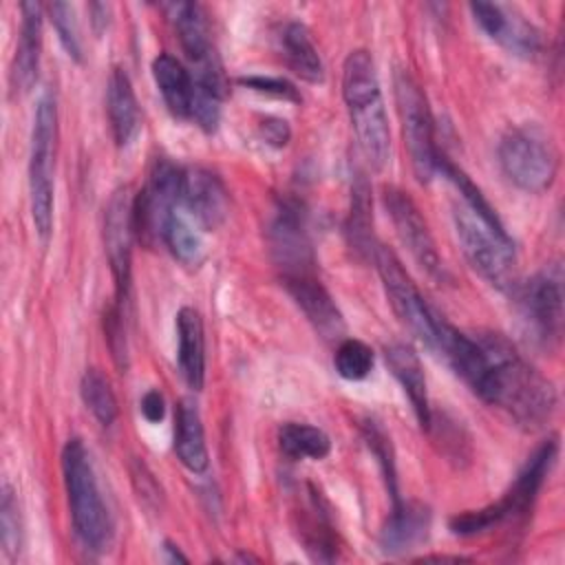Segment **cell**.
Masks as SVG:
<instances>
[{"label": "cell", "instance_id": "ab89813d", "mask_svg": "<svg viewBox=\"0 0 565 565\" xmlns=\"http://www.w3.org/2000/svg\"><path fill=\"white\" fill-rule=\"evenodd\" d=\"M132 481H135V486H141L139 488V492L143 494V499H148V501H159V497H161V492H159V486H157V481L152 479V475L148 472V468L143 466V463H139L137 466V470L132 472ZM139 494V497H141Z\"/></svg>", "mask_w": 565, "mask_h": 565}, {"label": "cell", "instance_id": "8d00e7d4", "mask_svg": "<svg viewBox=\"0 0 565 565\" xmlns=\"http://www.w3.org/2000/svg\"><path fill=\"white\" fill-rule=\"evenodd\" d=\"M243 86H247L254 93L260 95H271L285 102H300V95L296 90V86L282 77H269V75H245L238 79Z\"/></svg>", "mask_w": 565, "mask_h": 565}, {"label": "cell", "instance_id": "4dcf8cb0", "mask_svg": "<svg viewBox=\"0 0 565 565\" xmlns=\"http://www.w3.org/2000/svg\"><path fill=\"white\" fill-rule=\"evenodd\" d=\"M373 349L358 338H342L335 347L333 364L340 377L349 382L364 380L373 369Z\"/></svg>", "mask_w": 565, "mask_h": 565}, {"label": "cell", "instance_id": "6da1fadb", "mask_svg": "<svg viewBox=\"0 0 565 565\" xmlns=\"http://www.w3.org/2000/svg\"><path fill=\"white\" fill-rule=\"evenodd\" d=\"M483 366L472 382L486 404L505 411L525 430L543 428L556 411V388L543 377L510 340L499 333H481Z\"/></svg>", "mask_w": 565, "mask_h": 565}, {"label": "cell", "instance_id": "ac0fdd59", "mask_svg": "<svg viewBox=\"0 0 565 565\" xmlns=\"http://www.w3.org/2000/svg\"><path fill=\"white\" fill-rule=\"evenodd\" d=\"M294 302L300 307L305 318L311 322L316 333L327 340H342L344 335V318L333 302L331 294L324 289L320 278L313 274H300V276H289L280 278Z\"/></svg>", "mask_w": 565, "mask_h": 565}, {"label": "cell", "instance_id": "836d02e7", "mask_svg": "<svg viewBox=\"0 0 565 565\" xmlns=\"http://www.w3.org/2000/svg\"><path fill=\"white\" fill-rule=\"evenodd\" d=\"M49 15L68 57L75 62H82V38H79V26H77L73 7L68 2H51Z\"/></svg>", "mask_w": 565, "mask_h": 565}, {"label": "cell", "instance_id": "4fadbf2b", "mask_svg": "<svg viewBox=\"0 0 565 565\" xmlns=\"http://www.w3.org/2000/svg\"><path fill=\"white\" fill-rule=\"evenodd\" d=\"M267 243L280 278L313 274L316 256L305 223V210L294 199H282L267 227Z\"/></svg>", "mask_w": 565, "mask_h": 565}, {"label": "cell", "instance_id": "f35d334b", "mask_svg": "<svg viewBox=\"0 0 565 565\" xmlns=\"http://www.w3.org/2000/svg\"><path fill=\"white\" fill-rule=\"evenodd\" d=\"M141 415L150 422V424H159L166 415V402L163 395L157 388H150L143 393L141 397Z\"/></svg>", "mask_w": 565, "mask_h": 565}, {"label": "cell", "instance_id": "74e56055", "mask_svg": "<svg viewBox=\"0 0 565 565\" xmlns=\"http://www.w3.org/2000/svg\"><path fill=\"white\" fill-rule=\"evenodd\" d=\"M258 132L274 148H285L291 139L289 121L282 117H263L258 124Z\"/></svg>", "mask_w": 565, "mask_h": 565}, {"label": "cell", "instance_id": "4316f807", "mask_svg": "<svg viewBox=\"0 0 565 565\" xmlns=\"http://www.w3.org/2000/svg\"><path fill=\"white\" fill-rule=\"evenodd\" d=\"M161 243L185 267H199L205 258V245L199 227L185 214H181V207L166 221Z\"/></svg>", "mask_w": 565, "mask_h": 565}, {"label": "cell", "instance_id": "8fae6325", "mask_svg": "<svg viewBox=\"0 0 565 565\" xmlns=\"http://www.w3.org/2000/svg\"><path fill=\"white\" fill-rule=\"evenodd\" d=\"M527 333L541 347H554L563 333V269L558 263L545 265L527 282L512 291Z\"/></svg>", "mask_w": 565, "mask_h": 565}, {"label": "cell", "instance_id": "e575fe53", "mask_svg": "<svg viewBox=\"0 0 565 565\" xmlns=\"http://www.w3.org/2000/svg\"><path fill=\"white\" fill-rule=\"evenodd\" d=\"M104 333H106V342L113 353V360L117 369L124 373L128 366V347H126V331H124V311L117 305H113L104 313Z\"/></svg>", "mask_w": 565, "mask_h": 565}, {"label": "cell", "instance_id": "9a60e30c", "mask_svg": "<svg viewBox=\"0 0 565 565\" xmlns=\"http://www.w3.org/2000/svg\"><path fill=\"white\" fill-rule=\"evenodd\" d=\"M384 207L393 221V227L402 241V245L411 252L415 263L435 280L446 278V269L441 256L437 252L430 227L417 207V203L408 196V192L399 188H384L382 194Z\"/></svg>", "mask_w": 565, "mask_h": 565}, {"label": "cell", "instance_id": "d590c367", "mask_svg": "<svg viewBox=\"0 0 565 565\" xmlns=\"http://www.w3.org/2000/svg\"><path fill=\"white\" fill-rule=\"evenodd\" d=\"M221 102L223 99L216 97L214 93L194 86V102H192L190 119H194L199 124V128H203L205 132H214L218 128V119H221Z\"/></svg>", "mask_w": 565, "mask_h": 565}, {"label": "cell", "instance_id": "277c9868", "mask_svg": "<svg viewBox=\"0 0 565 565\" xmlns=\"http://www.w3.org/2000/svg\"><path fill=\"white\" fill-rule=\"evenodd\" d=\"M558 455V437L552 435L545 439L532 457L525 461V466L519 470L510 488L503 492V497L490 505H483L479 510H466L455 514L448 521V527L455 536H477L483 532H490L508 521L521 519L532 508L545 477L550 475L554 461Z\"/></svg>", "mask_w": 565, "mask_h": 565}, {"label": "cell", "instance_id": "f1b7e54d", "mask_svg": "<svg viewBox=\"0 0 565 565\" xmlns=\"http://www.w3.org/2000/svg\"><path fill=\"white\" fill-rule=\"evenodd\" d=\"M347 234L355 252L366 254L373 258V252L377 243L373 241V230H371V203H369V185L360 177L353 183V196H351V214L347 223Z\"/></svg>", "mask_w": 565, "mask_h": 565}, {"label": "cell", "instance_id": "8992f818", "mask_svg": "<svg viewBox=\"0 0 565 565\" xmlns=\"http://www.w3.org/2000/svg\"><path fill=\"white\" fill-rule=\"evenodd\" d=\"M452 223L463 256L492 287L501 291H514L519 285L514 243L508 232L492 230L470 207L455 205Z\"/></svg>", "mask_w": 565, "mask_h": 565}, {"label": "cell", "instance_id": "484cf974", "mask_svg": "<svg viewBox=\"0 0 565 565\" xmlns=\"http://www.w3.org/2000/svg\"><path fill=\"white\" fill-rule=\"evenodd\" d=\"M282 60L300 79L320 84L324 79V66L320 60V53L307 31L300 22H287L278 35Z\"/></svg>", "mask_w": 565, "mask_h": 565}, {"label": "cell", "instance_id": "3957f363", "mask_svg": "<svg viewBox=\"0 0 565 565\" xmlns=\"http://www.w3.org/2000/svg\"><path fill=\"white\" fill-rule=\"evenodd\" d=\"M62 475L75 536L90 552H106L113 539V521L102 499L90 455L79 437L62 448Z\"/></svg>", "mask_w": 565, "mask_h": 565}, {"label": "cell", "instance_id": "ffe728a7", "mask_svg": "<svg viewBox=\"0 0 565 565\" xmlns=\"http://www.w3.org/2000/svg\"><path fill=\"white\" fill-rule=\"evenodd\" d=\"M20 35L11 66V86L13 90H31L38 79L40 53H42V4L22 2L20 4Z\"/></svg>", "mask_w": 565, "mask_h": 565}, {"label": "cell", "instance_id": "2e32d148", "mask_svg": "<svg viewBox=\"0 0 565 565\" xmlns=\"http://www.w3.org/2000/svg\"><path fill=\"white\" fill-rule=\"evenodd\" d=\"M470 13L479 29L501 44L508 53L516 57L532 60L541 51V33L539 29L525 20L514 7L499 2H470Z\"/></svg>", "mask_w": 565, "mask_h": 565}, {"label": "cell", "instance_id": "5b68a950", "mask_svg": "<svg viewBox=\"0 0 565 565\" xmlns=\"http://www.w3.org/2000/svg\"><path fill=\"white\" fill-rule=\"evenodd\" d=\"M499 166L523 192L541 194L558 174V150L554 139L536 124L510 128L499 141Z\"/></svg>", "mask_w": 565, "mask_h": 565}, {"label": "cell", "instance_id": "d6986e66", "mask_svg": "<svg viewBox=\"0 0 565 565\" xmlns=\"http://www.w3.org/2000/svg\"><path fill=\"white\" fill-rule=\"evenodd\" d=\"M384 358L388 364V371L399 382L402 391L406 393L415 417L424 430L433 424V411L428 402V388H426V375L419 355L413 351V347L404 342H393L384 349Z\"/></svg>", "mask_w": 565, "mask_h": 565}, {"label": "cell", "instance_id": "30bf717a", "mask_svg": "<svg viewBox=\"0 0 565 565\" xmlns=\"http://www.w3.org/2000/svg\"><path fill=\"white\" fill-rule=\"evenodd\" d=\"M161 9L166 11L188 60L194 64V86L210 90L223 99L227 93V79L221 57L210 38V26L203 9L196 2H166L161 4Z\"/></svg>", "mask_w": 565, "mask_h": 565}, {"label": "cell", "instance_id": "1f68e13d", "mask_svg": "<svg viewBox=\"0 0 565 565\" xmlns=\"http://www.w3.org/2000/svg\"><path fill=\"white\" fill-rule=\"evenodd\" d=\"M22 514L20 503L15 497V490L4 481L2 483V497H0V541L4 547V554L13 561L22 552L24 543V530H22Z\"/></svg>", "mask_w": 565, "mask_h": 565}, {"label": "cell", "instance_id": "7a4b0ae2", "mask_svg": "<svg viewBox=\"0 0 565 565\" xmlns=\"http://www.w3.org/2000/svg\"><path fill=\"white\" fill-rule=\"evenodd\" d=\"M342 97L362 157L373 170H382L391 152V130L375 62L369 51L355 49L344 57Z\"/></svg>", "mask_w": 565, "mask_h": 565}, {"label": "cell", "instance_id": "5bb4252c", "mask_svg": "<svg viewBox=\"0 0 565 565\" xmlns=\"http://www.w3.org/2000/svg\"><path fill=\"white\" fill-rule=\"evenodd\" d=\"M132 201L126 188H117L104 207V247L115 280V305L124 311L132 282Z\"/></svg>", "mask_w": 565, "mask_h": 565}, {"label": "cell", "instance_id": "7402d4cb", "mask_svg": "<svg viewBox=\"0 0 565 565\" xmlns=\"http://www.w3.org/2000/svg\"><path fill=\"white\" fill-rule=\"evenodd\" d=\"M106 108H108V121H110L115 143L119 148L128 146L139 132L141 115H139V102H137L132 82L121 66H115L108 77Z\"/></svg>", "mask_w": 565, "mask_h": 565}, {"label": "cell", "instance_id": "f546056e", "mask_svg": "<svg viewBox=\"0 0 565 565\" xmlns=\"http://www.w3.org/2000/svg\"><path fill=\"white\" fill-rule=\"evenodd\" d=\"M79 395L84 406L93 413V417L102 426H110L117 419V413H119L117 397L110 388V382L97 369L84 371L79 380Z\"/></svg>", "mask_w": 565, "mask_h": 565}, {"label": "cell", "instance_id": "e0dca14e", "mask_svg": "<svg viewBox=\"0 0 565 565\" xmlns=\"http://www.w3.org/2000/svg\"><path fill=\"white\" fill-rule=\"evenodd\" d=\"M181 212L205 232L223 225L227 216V190L223 181L207 168H181Z\"/></svg>", "mask_w": 565, "mask_h": 565}, {"label": "cell", "instance_id": "52a82bcc", "mask_svg": "<svg viewBox=\"0 0 565 565\" xmlns=\"http://www.w3.org/2000/svg\"><path fill=\"white\" fill-rule=\"evenodd\" d=\"M55 148H57V106L51 93L38 99L33 128H31V152H29V194L31 216L35 232L42 241L53 230V188H55Z\"/></svg>", "mask_w": 565, "mask_h": 565}, {"label": "cell", "instance_id": "83f0119b", "mask_svg": "<svg viewBox=\"0 0 565 565\" xmlns=\"http://www.w3.org/2000/svg\"><path fill=\"white\" fill-rule=\"evenodd\" d=\"M278 446L289 459H324L331 452L329 435L311 424L287 422L278 428Z\"/></svg>", "mask_w": 565, "mask_h": 565}, {"label": "cell", "instance_id": "ba28073f", "mask_svg": "<svg viewBox=\"0 0 565 565\" xmlns=\"http://www.w3.org/2000/svg\"><path fill=\"white\" fill-rule=\"evenodd\" d=\"M395 99L413 174L417 181L428 183L437 172V161L441 154L435 143V119L428 99L422 86L406 71L395 73Z\"/></svg>", "mask_w": 565, "mask_h": 565}, {"label": "cell", "instance_id": "d6a6232c", "mask_svg": "<svg viewBox=\"0 0 565 565\" xmlns=\"http://www.w3.org/2000/svg\"><path fill=\"white\" fill-rule=\"evenodd\" d=\"M364 439L366 446L371 448V452L377 457V463L382 468L384 481H386V490L393 499V505L402 503L399 490H397V472H395V459H393V446L391 439L386 437V433L375 424V422H366L364 424Z\"/></svg>", "mask_w": 565, "mask_h": 565}, {"label": "cell", "instance_id": "44dd1931", "mask_svg": "<svg viewBox=\"0 0 565 565\" xmlns=\"http://www.w3.org/2000/svg\"><path fill=\"white\" fill-rule=\"evenodd\" d=\"M430 530V512L422 503H397L380 530V550L384 554H404L419 545Z\"/></svg>", "mask_w": 565, "mask_h": 565}, {"label": "cell", "instance_id": "b9f144b4", "mask_svg": "<svg viewBox=\"0 0 565 565\" xmlns=\"http://www.w3.org/2000/svg\"><path fill=\"white\" fill-rule=\"evenodd\" d=\"M163 552H166V561H170V563H177V561L188 563V556L174 543H170V541L163 543Z\"/></svg>", "mask_w": 565, "mask_h": 565}, {"label": "cell", "instance_id": "60d3db41", "mask_svg": "<svg viewBox=\"0 0 565 565\" xmlns=\"http://www.w3.org/2000/svg\"><path fill=\"white\" fill-rule=\"evenodd\" d=\"M88 11H90V24H93V29H95V33L99 35L106 26H108V13H110V7L108 4H102V2H93L90 7H88Z\"/></svg>", "mask_w": 565, "mask_h": 565}, {"label": "cell", "instance_id": "7c38bea8", "mask_svg": "<svg viewBox=\"0 0 565 565\" xmlns=\"http://www.w3.org/2000/svg\"><path fill=\"white\" fill-rule=\"evenodd\" d=\"M181 207V168L170 159H157L146 185L132 199V230L139 241H161L166 221Z\"/></svg>", "mask_w": 565, "mask_h": 565}, {"label": "cell", "instance_id": "603a6c76", "mask_svg": "<svg viewBox=\"0 0 565 565\" xmlns=\"http://www.w3.org/2000/svg\"><path fill=\"white\" fill-rule=\"evenodd\" d=\"M174 452L177 459L194 475L205 472L210 466L201 413L190 397L179 399L174 406Z\"/></svg>", "mask_w": 565, "mask_h": 565}, {"label": "cell", "instance_id": "9c48e42d", "mask_svg": "<svg viewBox=\"0 0 565 565\" xmlns=\"http://www.w3.org/2000/svg\"><path fill=\"white\" fill-rule=\"evenodd\" d=\"M373 260H375L380 280L384 285L388 305L393 307V311L399 318V322L424 347L435 351L441 316L435 309L428 307V302L424 300L422 291L417 289V285L413 282V278L404 269L402 260L388 247L377 243V247L373 252Z\"/></svg>", "mask_w": 565, "mask_h": 565}, {"label": "cell", "instance_id": "cb8c5ba5", "mask_svg": "<svg viewBox=\"0 0 565 565\" xmlns=\"http://www.w3.org/2000/svg\"><path fill=\"white\" fill-rule=\"evenodd\" d=\"M179 371L192 391H201L205 382V338L203 320L196 309L181 307L177 313Z\"/></svg>", "mask_w": 565, "mask_h": 565}, {"label": "cell", "instance_id": "d4e9b609", "mask_svg": "<svg viewBox=\"0 0 565 565\" xmlns=\"http://www.w3.org/2000/svg\"><path fill=\"white\" fill-rule=\"evenodd\" d=\"M152 77L168 110L179 119H188L194 102V77L190 71L174 55L159 53L152 60Z\"/></svg>", "mask_w": 565, "mask_h": 565}]
</instances>
